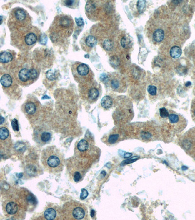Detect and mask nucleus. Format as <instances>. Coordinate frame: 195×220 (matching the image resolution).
Instances as JSON below:
<instances>
[{
	"mask_svg": "<svg viewBox=\"0 0 195 220\" xmlns=\"http://www.w3.org/2000/svg\"><path fill=\"white\" fill-rule=\"evenodd\" d=\"M121 138L120 133H118L117 131L114 130L106 135V137L103 138V141L107 145H112L120 141Z\"/></svg>",
	"mask_w": 195,
	"mask_h": 220,
	"instance_id": "obj_12",
	"label": "nucleus"
},
{
	"mask_svg": "<svg viewBox=\"0 0 195 220\" xmlns=\"http://www.w3.org/2000/svg\"><path fill=\"white\" fill-rule=\"evenodd\" d=\"M89 144L86 139H81L77 144L76 148L79 152L84 153L89 150Z\"/></svg>",
	"mask_w": 195,
	"mask_h": 220,
	"instance_id": "obj_18",
	"label": "nucleus"
},
{
	"mask_svg": "<svg viewBox=\"0 0 195 220\" xmlns=\"http://www.w3.org/2000/svg\"><path fill=\"white\" fill-rule=\"evenodd\" d=\"M9 137V132L6 127L0 128V139L1 141H6Z\"/></svg>",
	"mask_w": 195,
	"mask_h": 220,
	"instance_id": "obj_23",
	"label": "nucleus"
},
{
	"mask_svg": "<svg viewBox=\"0 0 195 220\" xmlns=\"http://www.w3.org/2000/svg\"><path fill=\"white\" fill-rule=\"evenodd\" d=\"M4 118H3V117H1V124H2V123H3V122H4Z\"/></svg>",
	"mask_w": 195,
	"mask_h": 220,
	"instance_id": "obj_39",
	"label": "nucleus"
},
{
	"mask_svg": "<svg viewBox=\"0 0 195 220\" xmlns=\"http://www.w3.org/2000/svg\"><path fill=\"white\" fill-rule=\"evenodd\" d=\"M146 6V1H139L137 3V7L138 11L140 13H142L144 10Z\"/></svg>",
	"mask_w": 195,
	"mask_h": 220,
	"instance_id": "obj_26",
	"label": "nucleus"
},
{
	"mask_svg": "<svg viewBox=\"0 0 195 220\" xmlns=\"http://www.w3.org/2000/svg\"><path fill=\"white\" fill-rule=\"evenodd\" d=\"M157 87L155 86L150 85L147 88L149 94L151 95H155L157 94Z\"/></svg>",
	"mask_w": 195,
	"mask_h": 220,
	"instance_id": "obj_28",
	"label": "nucleus"
},
{
	"mask_svg": "<svg viewBox=\"0 0 195 220\" xmlns=\"http://www.w3.org/2000/svg\"><path fill=\"white\" fill-rule=\"evenodd\" d=\"M192 116L193 119L195 120V108L192 110Z\"/></svg>",
	"mask_w": 195,
	"mask_h": 220,
	"instance_id": "obj_37",
	"label": "nucleus"
},
{
	"mask_svg": "<svg viewBox=\"0 0 195 220\" xmlns=\"http://www.w3.org/2000/svg\"><path fill=\"white\" fill-rule=\"evenodd\" d=\"M113 105L112 98L109 96H105L101 100V105L103 108L106 109L111 108Z\"/></svg>",
	"mask_w": 195,
	"mask_h": 220,
	"instance_id": "obj_20",
	"label": "nucleus"
},
{
	"mask_svg": "<svg viewBox=\"0 0 195 220\" xmlns=\"http://www.w3.org/2000/svg\"><path fill=\"white\" fill-rule=\"evenodd\" d=\"M13 58V55L9 51H2L0 54V62L3 64L10 62Z\"/></svg>",
	"mask_w": 195,
	"mask_h": 220,
	"instance_id": "obj_17",
	"label": "nucleus"
},
{
	"mask_svg": "<svg viewBox=\"0 0 195 220\" xmlns=\"http://www.w3.org/2000/svg\"><path fill=\"white\" fill-rule=\"evenodd\" d=\"M38 72L35 68H24L20 69L17 74L18 81L24 85L31 84L38 76Z\"/></svg>",
	"mask_w": 195,
	"mask_h": 220,
	"instance_id": "obj_8",
	"label": "nucleus"
},
{
	"mask_svg": "<svg viewBox=\"0 0 195 220\" xmlns=\"http://www.w3.org/2000/svg\"><path fill=\"white\" fill-rule=\"evenodd\" d=\"M182 53L181 48L178 46H174L170 50V54L173 58H178L180 57Z\"/></svg>",
	"mask_w": 195,
	"mask_h": 220,
	"instance_id": "obj_21",
	"label": "nucleus"
},
{
	"mask_svg": "<svg viewBox=\"0 0 195 220\" xmlns=\"http://www.w3.org/2000/svg\"><path fill=\"white\" fill-rule=\"evenodd\" d=\"M11 125L14 131H18L19 130L18 123V121L17 119H14L12 120L11 122Z\"/></svg>",
	"mask_w": 195,
	"mask_h": 220,
	"instance_id": "obj_31",
	"label": "nucleus"
},
{
	"mask_svg": "<svg viewBox=\"0 0 195 220\" xmlns=\"http://www.w3.org/2000/svg\"><path fill=\"white\" fill-rule=\"evenodd\" d=\"M153 37L154 40L157 42L162 41L164 37V32L162 29H158L154 31Z\"/></svg>",
	"mask_w": 195,
	"mask_h": 220,
	"instance_id": "obj_19",
	"label": "nucleus"
},
{
	"mask_svg": "<svg viewBox=\"0 0 195 220\" xmlns=\"http://www.w3.org/2000/svg\"><path fill=\"white\" fill-rule=\"evenodd\" d=\"M169 122L176 129L182 131L185 128L186 124V121L184 118H181L176 114H170L168 116Z\"/></svg>",
	"mask_w": 195,
	"mask_h": 220,
	"instance_id": "obj_11",
	"label": "nucleus"
},
{
	"mask_svg": "<svg viewBox=\"0 0 195 220\" xmlns=\"http://www.w3.org/2000/svg\"><path fill=\"white\" fill-rule=\"evenodd\" d=\"M74 27L72 17L59 15L54 19L49 29L50 39L54 44H61L70 37Z\"/></svg>",
	"mask_w": 195,
	"mask_h": 220,
	"instance_id": "obj_1",
	"label": "nucleus"
},
{
	"mask_svg": "<svg viewBox=\"0 0 195 220\" xmlns=\"http://www.w3.org/2000/svg\"><path fill=\"white\" fill-rule=\"evenodd\" d=\"M79 90L81 98L89 102H95L100 94L98 89L91 81L80 84Z\"/></svg>",
	"mask_w": 195,
	"mask_h": 220,
	"instance_id": "obj_7",
	"label": "nucleus"
},
{
	"mask_svg": "<svg viewBox=\"0 0 195 220\" xmlns=\"http://www.w3.org/2000/svg\"><path fill=\"white\" fill-rule=\"evenodd\" d=\"M44 217L46 220H55L58 219L57 211L53 207L47 208L44 212Z\"/></svg>",
	"mask_w": 195,
	"mask_h": 220,
	"instance_id": "obj_16",
	"label": "nucleus"
},
{
	"mask_svg": "<svg viewBox=\"0 0 195 220\" xmlns=\"http://www.w3.org/2000/svg\"><path fill=\"white\" fill-rule=\"evenodd\" d=\"M46 77L47 79L50 81H53L56 79V75L53 70H49L46 73Z\"/></svg>",
	"mask_w": 195,
	"mask_h": 220,
	"instance_id": "obj_27",
	"label": "nucleus"
},
{
	"mask_svg": "<svg viewBox=\"0 0 195 220\" xmlns=\"http://www.w3.org/2000/svg\"><path fill=\"white\" fill-rule=\"evenodd\" d=\"M160 115L162 118H167L169 116V112L165 108H161L160 111Z\"/></svg>",
	"mask_w": 195,
	"mask_h": 220,
	"instance_id": "obj_30",
	"label": "nucleus"
},
{
	"mask_svg": "<svg viewBox=\"0 0 195 220\" xmlns=\"http://www.w3.org/2000/svg\"><path fill=\"white\" fill-rule=\"evenodd\" d=\"M97 44V39L93 36L89 35L84 38L82 47L83 48H85V50L87 51L88 49L92 48L95 47Z\"/></svg>",
	"mask_w": 195,
	"mask_h": 220,
	"instance_id": "obj_14",
	"label": "nucleus"
},
{
	"mask_svg": "<svg viewBox=\"0 0 195 220\" xmlns=\"http://www.w3.org/2000/svg\"><path fill=\"white\" fill-rule=\"evenodd\" d=\"M110 85L111 88L115 90H118L121 86V82L117 77L112 78L110 80Z\"/></svg>",
	"mask_w": 195,
	"mask_h": 220,
	"instance_id": "obj_22",
	"label": "nucleus"
},
{
	"mask_svg": "<svg viewBox=\"0 0 195 220\" xmlns=\"http://www.w3.org/2000/svg\"><path fill=\"white\" fill-rule=\"evenodd\" d=\"M71 71L74 79L79 84L89 82L92 79L93 73L89 66L77 62L73 64Z\"/></svg>",
	"mask_w": 195,
	"mask_h": 220,
	"instance_id": "obj_6",
	"label": "nucleus"
},
{
	"mask_svg": "<svg viewBox=\"0 0 195 220\" xmlns=\"http://www.w3.org/2000/svg\"><path fill=\"white\" fill-rule=\"evenodd\" d=\"M75 21L77 26H79V27H81L82 26H84V22L83 18H76Z\"/></svg>",
	"mask_w": 195,
	"mask_h": 220,
	"instance_id": "obj_33",
	"label": "nucleus"
},
{
	"mask_svg": "<svg viewBox=\"0 0 195 220\" xmlns=\"http://www.w3.org/2000/svg\"><path fill=\"white\" fill-rule=\"evenodd\" d=\"M88 195H89V193L86 189H84V188L81 189V194L80 195V198L81 200H83L86 199Z\"/></svg>",
	"mask_w": 195,
	"mask_h": 220,
	"instance_id": "obj_32",
	"label": "nucleus"
},
{
	"mask_svg": "<svg viewBox=\"0 0 195 220\" xmlns=\"http://www.w3.org/2000/svg\"><path fill=\"white\" fill-rule=\"evenodd\" d=\"M103 46L105 50H110L112 48V44L109 40H106L103 44Z\"/></svg>",
	"mask_w": 195,
	"mask_h": 220,
	"instance_id": "obj_29",
	"label": "nucleus"
},
{
	"mask_svg": "<svg viewBox=\"0 0 195 220\" xmlns=\"http://www.w3.org/2000/svg\"><path fill=\"white\" fill-rule=\"evenodd\" d=\"M8 25L12 32L31 27V19L24 9L16 7L10 13Z\"/></svg>",
	"mask_w": 195,
	"mask_h": 220,
	"instance_id": "obj_4",
	"label": "nucleus"
},
{
	"mask_svg": "<svg viewBox=\"0 0 195 220\" xmlns=\"http://www.w3.org/2000/svg\"><path fill=\"white\" fill-rule=\"evenodd\" d=\"M191 84V83L190 82H187L185 84V85H186V86H187H187H189Z\"/></svg>",
	"mask_w": 195,
	"mask_h": 220,
	"instance_id": "obj_38",
	"label": "nucleus"
},
{
	"mask_svg": "<svg viewBox=\"0 0 195 220\" xmlns=\"http://www.w3.org/2000/svg\"><path fill=\"white\" fill-rule=\"evenodd\" d=\"M132 156V154L129 153H126L124 154V158H128L131 157Z\"/></svg>",
	"mask_w": 195,
	"mask_h": 220,
	"instance_id": "obj_36",
	"label": "nucleus"
},
{
	"mask_svg": "<svg viewBox=\"0 0 195 220\" xmlns=\"http://www.w3.org/2000/svg\"><path fill=\"white\" fill-rule=\"evenodd\" d=\"M121 45L124 48H128L132 45V42L128 37L124 36L121 39Z\"/></svg>",
	"mask_w": 195,
	"mask_h": 220,
	"instance_id": "obj_24",
	"label": "nucleus"
},
{
	"mask_svg": "<svg viewBox=\"0 0 195 220\" xmlns=\"http://www.w3.org/2000/svg\"><path fill=\"white\" fill-rule=\"evenodd\" d=\"M38 29L30 27L24 30L12 32L11 40L16 47L21 49H29L33 47L38 40H40Z\"/></svg>",
	"mask_w": 195,
	"mask_h": 220,
	"instance_id": "obj_3",
	"label": "nucleus"
},
{
	"mask_svg": "<svg viewBox=\"0 0 195 220\" xmlns=\"http://www.w3.org/2000/svg\"><path fill=\"white\" fill-rule=\"evenodd\" d=\"M79 2L77 1H63V3L64 6H66L67 7L71 8V9H75L78 6Z\"/></svg>",
	"mask_w": 195,
	"mask_h": 220,
	"instance_id": "obj_25",
	"label": "nucleus"
},
{
	"mask_svg": "<svg viewBox=\"0 0 195 220\" xmlns=\"http://www.w3.org/2000/svg\"><path fill=\"white\" fill-rule=\"evenodd\" d=\"M87 215L85 206L73 201L64 203L61 210V217L64 220L86 219Z\"/></svg>",
	"mask_w": 195,
	"mask_h": 220,
	"instance_id": "obj_5",
	"label": "nucleus"
},
{
	"mask_svg": "<svg viewBox=\"0 0 195 220\" xmlns=\"http://www.w3.org/2000/svg\"><path fill=\"white\" fill-rule=\"evenodd\" d=\"M136 157H135V158H132V159H127V160H126V161H124V162L121 163V165H125L126 164H129V163H132L133 162H135L136 161H137V159L136 158Z\"/></svg>",
	"mask_w": 195,
	"mask_h": 220,
	"instance_id": "obj_34",
	"label": "nucleus"
},
{
	"mask_svg": "<svg viewBox=\"0 0 195 220\" xmlns=\"http://www.w3.org/2000/svg\"><path fill=\"white\" fill-rule=\"evenodd\" d=\"M38 109V104L34 100H28L24 105V110L26 114L33 115L35 114Z\"/></svg>",
	"mask_w": 195,
	"mask_h": 220,
	"instance_id": "obj_13",
	"label": "nucleus"
},
{
	"mask_svg": "<svg viewBox=\"0 0 195 220\" xmlns=\"http://www.w3.org/2000/svg\"><path fill=\"white\" fill-rule=\"evenodd\" d=\"M41 162L44 169L50 173H59L64 169V157L60 150L55 146H48L43 150Z\"/></svg>",
	"mask_w": 195,
	"mask_h": 220,
	"instance_id": "obj_2",
	"label": "nucleus"
},
{
	"mask_svg": "<svg viewBox=\"0 0 195 220\" xmlns=\"http://www.w3.org/2000/svg\"><path fill=\"white\" fill-rule=\"evenodd\" d=\"M100 78H101V81L104 82H107L108 81V77L106 74H101Z\"/></svg>",
	"mask_w": 195,
	"mask_h": 220,
	"instance_id": "obj_35",
	"label": "nucleus"
},
{
	"mask_svg": "<svg viewBox=\"0 0 195 220\" xmlns=\"http://www.w3.org/2000/svg\"><path fill=\"white\" fill-rule=\"evenodd\" d=\"M4 210L6 215L16 218L17 216L21 214L23 208L21 204L17 199H9L6 201L4 203Z\"/></svg>",
	"mask_w": 195,
	"mask_h": 220,
	"instance_id": "obj_9",
	"label": "nucleus"
},
{
	"mask_svg": "<svg viewBox=\"0 0 195 220\" xmlns=\"http://www.w3.org/2000/svg\"><path fill=\"white\" fill-rule=\"evenodd\" d=\"M34 139L37 144L43 145L49 143L52 138L50 131L44 127H38L34 130L33 133Z\"/></svg>",
	"mask_w": 195,
	"mask_h": 220,
	"instance_id": "obj_10",
	"label": "nucleus"
},
{
	"mask_svg": "<svg viewBox=\"0 0 195 220\" xmlns=\"http://www.w3.org/2000/svg\"><path fill=\"white\" fill-rule=\"evenodd\" d=\"M1 83L4 88H9L13 84V79L9 74H4L1 77Z\"/></svg>",
	"mask_w": 195,
	"mask_h": 220,
	"instance_id": "obj_15",
	"label": "nucleus"
}]
</instances>
